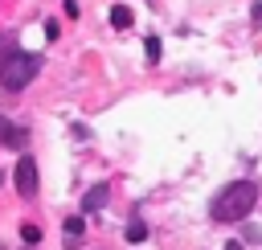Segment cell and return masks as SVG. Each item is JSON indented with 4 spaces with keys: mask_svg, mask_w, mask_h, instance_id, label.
<instances>
[{
    "mask_svg": "<svg viewBox=\"0 0 262 250\" xmlns=\"http://www.w3.org/2000/svg\"><path fill=\"white\" fill-rule=\"evenodd\" d=\"M82 230H86V221H82L78 213H74V217H66V242H70V246L82 238Z\"/></svg>",
    "mask_w": 262,
    "mask_h": 250,
    "instance_id": "obj_7",
    "label": "cell"
},
{
    "mask_svg": "<svg viewBox=\"0 0 262 250\" xmlns=\"http://www.w3.org/2000/svg\"><path fill=\"white\" fill-rule=\"evenodd\" d=\"M111 201V184H94L86 197H82V213H94V209H102Z\"/></svg>",
    "mask_w": 262,
    "mask_h": 250,
    "instance_id": "obj_4",
    "label": "cell"
},
{
    "mask_svg": "<svg viewBox=\"0 0 262 250\" xmlns=\"http://www.w3.org/2000/svg\"><path fill=\"white\" fill-rule=\"evenodd\" d=\"M37 74H41V57H37V53L12 49V53L0 61V86H4V90H25Z\"/></svg>",
    "mask_w": 262,
    "mask_h": 250,
    "instance_id": "obj_2",
    "label": "cell"
},
{
    "mask_svg": "<svg viewBox=\"0 0 262 250\" xmlns=\"http://www.w3.org/2000/svg\"><path fill=\"white\" fill-rule=\"evenodd\" d=\"M20 234H25V242H41V230H37V225H25Z\"/></svg>",
    "mask_w": 262,
    "mask_h": 250,
    "instance_id": "obj_10",
    "label": "cell"
},
{
    "mask_svg": "<svg viewBox=\"0 0 262 250\" xmlns=\"http://www.w3.org/2000/svg\"><path fill=\"white\" fill-rule=\"evenodd\" d=\"M0 250H8V246H0Z\"/></svg>",
    "mask_w": 262,
    "mask_h": 250,
    "instance_id": "obj_14",
    "label": "cell"
},
{
    "mask_svg": "<svg viewBox=\"0 0 262 250\" xmlns=\"http://www.w3.org/2000/svg\"><path fill=\"white\" fill-rule=\"evenodd\" d=\"M143 49H147V61H160V37H147Z\"/></svg>",
    "mask_w": 262,
    "mask_h": 250,
    "instance_id": "obj_9",
    "label": "cell"
},
{
    "mask_svg": "<svg viewBox=\"0 0 262 250\" xmlns=\"http://www.w3.org/2000/svg\"><path fill=\"white\" fill-rule=\"evenodd\" d=\"M8 45H12V37H0V61H4V57H8V53H12V49H8Z\"/></svg>",
    "mask_w": 262,
    "mask_h": 250,
    "instance_id": "obj_11",
    "label": "cell"
},
{
    "mask_svg": "<svg viewBox=\"0 0 262 250\" xmlns=\"http://www.w3.org/2000/svg\"><path fill=\"white\" fill-rule=\"evenodd\" d=\"M143 238H147V225H143L139 217H131V221H127V242H143Z\"/></svg>",
    "mask_w": 262,
    "mask_h": 250,
    "instance_id": "obj_8",
    "label": "cell"
},
{
    "mask_svg": "<svg viewBox=\"0 0 262 250\" xmlns=\"http://www.w3.org/2000/svg\"><path fill=\"white\" fill-rule=\"evenodd\" d=\"M0 143H4V148H20V143H25V131L12 127L4 115H0Z\"/></svg>",
    "mask_w": 262,
    "mask_h": 250,
    "instance_id": "obj_5",
    "label": "cell"
},
{
    "mask_svg": "<svg viewBox=\"0 0 262 250\" xmlns=\"http://www.w3.org/2000/svg\"><path fill=\"white\" fill-rule=\"evenodd\" d=\"M111 25H115V29H131V8H127V4H115V8H111Z\"/></svg>",
    "mask_w": 262,
    "mask_h": 250,
    "instance_id": "obj_6",
    "label": "cell"
},
{
    "mask_svg": "<svg viewBox=\"0 0 262 250\" xmlns=\"http://www.w3.org/2000/svg\"><path fill=\"white\" fill-rule=\"evenodd\" d=\"M254 25H262V4H254Z\"/></svg>",
    "mask_w": 262,
    "mask_h": 250,
    "instance_id": "obj_12",
    "label": "cell"
},
{
    "mask_svg": "<svg viewBox=\"0 0 262 250\" xmlns=\"http://www.w3.org/2000/svg\"><path fill=\"white\" fill-rule=\"evenodd\" d=\"M254 201H258V184L254 180H229V189H221L217 201H213V217L217 221H242L254 209Z\"/></svg>",
    "mask_w": 262,
    "mask_h": 250,
    "instance_id": "obj_1",
    "label": "cell"
},
{
    "mask_svg": "<svg viewBox=\"0 0 262 250\" xmlns=\"http://www.w3.org/2000/svg\"><path fill=\"white\" fill-rule=\"evenodd\" d=\"M12 180H16V193H20L25 201H33V197H37V160H33V156H20Z\"/></svg>",
    "mask_w": 262,
    "mask_h": 250,
    "instance_id": "obj_3",
    "label": "cell"
},
{
    "mask_svg": "<svg viewBox=\"0 0 262 250\" xmlns=\"http://www.w3.org/2000/svg\"><path fill=\"white\" fill-rule=\"evenodd\" d=\"M225 250H242V242H229V246H225Z\"/></svg>",
    "mask_w": 262,
    "mask_h": 250,
    "instance_id": "obj_13",
    "label": "cell"
}]
</instances>
